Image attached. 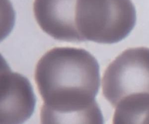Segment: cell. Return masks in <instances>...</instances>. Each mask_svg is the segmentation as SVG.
Returning a JSON list of instances; mask_svg holds the SVG:
<instances>
[{"instance_id": "obj_1", "label": "cell", "mask_w": 149, "mask_h": 124, "mask_svg": "<svg viewBox=\"0 0 149 124\" xmlns=\"http://www.w3.org/2000/svg\"><path fill=\"white\" fill-rule=\"evenodd\" d=\"M34 79L43 100L42 123H102L95 97L100 87L99 65L88 51L54 48L38 61Z\"/></svg>"}, {"instance_id": "obj_2", "label": "cell", "mask_w": 149, "mask_h": 124, "mask_svg": "<svg viewBox=\"0 0 149 124\" xmlns=\"http://www.w3.org/2000/svg\"><path fill=\"white\" fill-rule=\"evenodd\" d=\"M136 21L131 0H77L75 22L83 41L113 44L125 38Z\"/></svg>"}, {"instance_id": "obj_3", "label": "cell", "mask_w": 149, "mask_h": 124, "mask_svg": "<svg viewBox=\"0 0 149 124\" xmlns=\"http://www.w3.org/2000/svg\"><path fill=\"white\" fill-rule=\"evenodd\" d=\"M102 87L113 108L125 98L149 93V48H131L118 56L105 70Z\"/></svg>"}, {"instance_id": "obj_4", "label": "cell", "mask_w": 149, "mask_h": 124, "mask_svg": "<svg viewBox=\"0 0 149 124\" xmlns=\"http://www.w3.org/2000/svg\"><path fill=\"white\" fill-rule=\"evenodd\" d=\"M77 0H34L33 11L40 28L55 40L83 41L76 26Z\"/></svg>"}, {"instance_id": "obj_5", "label": "cell", "mask_w": 149, "mask_h": 124, "mask_svg": "<svg viewBox=\"0 0 149 124\" xmlns=\"http://www.w3.org/2000/svg\"><path fill=\"white\" fill-rule=\"evenodd\" d=\"M35 102L31 84L27 79L6 71L4 79H1V122H23L32 114Z\"/></svg>"}, {"instance_id": "obj_6", "label": "cell", "mask_w": 149, "mask_h": 124, "mask_svg": "<svg viewBox=\"0 0 149 124\" xmlns=\"http://www.w3.org/2000/svg\"><path fill=\"white\" fill-rule=\"evenodd\" d=\"M115 108L113 123H149V93L125 98Z\"/></svg>"}]
</instances>
